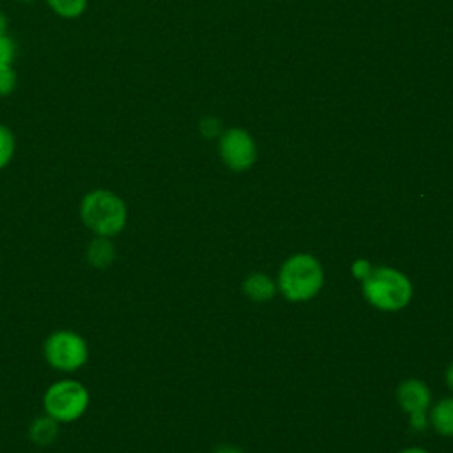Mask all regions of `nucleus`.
Masks as SVG:
<instances>
[{
    "mask_svg": "<svg viewBox=\"0 0 453 453\" xmlns=\"http://www.w3.org/2000/svg\"><path fill=\"white\" fill-rule=\"evenodd\" d=\"M78 216L92 235L113 239L127 226L129 211L119 193L108 188H94L81 196Z\"/></svg>",
    "mask_w": 453,
    "mask_h": 453,
    "instance_id": "1",
    "label": "nucleus"
},
{
    "mask_svg": "<svg viewBox=\"0 0 453 453\" xmlns=\"http://www.w3.org/2000/svg\"><path fill=\"white\" fill-rule=\"evenodd\" d=\"M278 292L292 303H303L313 299L324 285V269L310 253H296L288 257L276 278Z\"/></svg>",
    "mask_w": 453,
    "mask_h": 453,
    "instance_id": "2",
    "label": "nucleus"
},
{
    "mask_svg": "<svg viewBox=\"0 0 453 453\" xmlns=\"http://www.w3.org/2000/svg\"><path fill=\"white\" fill-rule=\"evenodd\" d=\"M363 297L380 311H398L412 299V283L398 269L377 265L361 281Z\"/></svg>",
    "mask_w": 453,
    "mask_h": 453,
    "instance_id": "3",
    "label": "nucleus"
},
{
    "mask_svg": "<svg viewBox=\"0 0 453 453\" xmlns=\"http://www.w3.org/2000/svg\"><path fill=\"white\" fill-rule=\"evenodd\" d=\"M90 405L87 386L73 377L53 380L42 393V411L60 425L74 423L85 416Z\"/></svg>",
    "mask_w": 453,
    "mask_h": 453,
    "instance_id": "4",
    "label": "nucleus"
},
{
    "mask_svg": "<svg viewBox=\"0 0 453 453\" xmlns=\"http://www.w3.org/2000/svg\"><path fill=\"white\" fill-rule=\"evenodd\" d=\"M42 357L60 373H74L88 361V342L74 329H55L42 343Z\"/></svg>",
    "mask_w": 453,
    "mask_h": 453,
    "instance_id": "5",
    "label": "nucleus"
},
{
    "mask_svg": "<svg viewBox=\"0 0 453 453\" xmlns=\"http://www.w3.org/2000/svg\"><path fill=\"white\" fill-rule=\"evenodd\" d=\"M396 402L403 412L409 414V426L414 432H425L428 423V411L432 405V391L419 379H405L396 388Z\"/></svg>",
    "mask_w": 453,
    "mask_h": 453,
    "instance_id": "6",
    "label": "nucleus"
},
{
    "mask_svg": "<svg viewBox=\"0 0 453 453\" xmlns=\"http://www.w3.org/2000/svg\"><path fill=\"white\" fill-rule=\"evenodd\" d=\"M218 150L221 161L234 172H244L257 161L253 136L242 127H230L219 134Z\"/></svg>",
    "mask_w": 453,
    "mask_h": 453,
    "instance_id": "7",
    "label": "nucleus"
},
{
    "mask_svg": "<svg viewBox=\"0 0 453 453\" xmlns=\"http://www.w3.org/2000/svg\"><path fill=\"white\" fill-rule=\"evenodd\" d=\"M242 292L251 301L265 303L276 296L278 285H276V280H273L265 273H251L242 281Z\"/></svg>",
    "mask_w": 453,
    "mask_h": 453,
    "instance_id": "8",
    "label": "nucleus"
},
{
    "mask_svg": "<svg viewBox=\"0 0 453 453\" xmlns=\"http://www.w3.org/2000/svg\"><path fill=\"white\" fill-rule=\"evenodd\" d=\"M58 426L60 423L51 419L48 414H41L28 423L27 437L34 446L46 448V446H51L58 437Z\"/></svg>",
    "mask_w": 453,
    "mask_h": 453,
    "instance_id": "9",
    "label": "nucleus"
},
{
    "mask_svg": "<svg viewBox=\"0 0 453 453\" xmlns=\"http://www.w3.org/2000/svg\"><path fill=\"white\" fill-rule=\"evenodd\" d=\"M115 257H117V250L110 237L94 235L85 248V258L96 269L110 267L115 262Z\"/></svg>",
    "mask_w": 453,
    "mask_h": 453,
    "instance_id": "10",
    "label": "nucleus"
},
{
    "mask_svg": "<svg viewBox=\"0 0 453 453\" xmlns=\"http://www.w3.org/2000/svg\"><path fill=\"white\" fill-rule=\"evenodd\" d=\"M430 426L442 437H453V396L441 398L428 411Z\"/></svg>",
    "mask_w": 453,
    "mask_h": 453,
    "instance_id": "11",
    "label": "nucleus"
},
{
    "mask_svg": "<svg viewBox=\"0 0 453 453\" xmlns=\"http://www.w3.org/2000/svg\"><path fill=\"white\" fill-rule=\"evenodd\" d=\"M48 9L62 19H78L85 14L88 0H44Z\"/></svg>",
    "mask_w": 453,
    "mask_h": 453,
    "instance_id": "12",
    "label": "nucleus"
},
{
    "mask_svg": "<svg viewBox=\"0 0 453 453\" xmlns=\"http://www.w3.org/2000/svg\"><path fill=\"white\" fill-rule=\"evenodd\" d=\"M16 154V136L12 129L5 124H0V170L7 168Z\"/></svg>",
    "mask_w": 453,
    "mask_h": 453,
    "instance_id": "13",
    "label": "nucleus"
},
{
    "mask_svg": "<svg viewBox=\"0 0 453 453\" xmlns=\"http://www.w3.org/2000/svg\"><path fill=\"white\" fill-rule=\"evenodd\" d=\"M18 87V73L14 65H0V97L11 96Z\"/></svg>",
    "mask_w": 453,
    "mask_h": 453,
    "instance_id": "14",
    "label": "nucleus"
},
{
    "mask_svg": "<svg viewBox=\"0 0 453 453\" xmlns=\"http://www.w3.org/2000/svg\"><path fill=\"white\" fill-rule=\"evenodd\" d=\"M16 53V41L9 34L0 35V65H14Z\"/></svg>",
    "mask_w": 453,
    "mask_h": 453,
    "instance_id": "15",
    "label": "nucleus"
},
{
    "mask_svg": "<svg viewBox=\"0 0 453 453\" xmlns=\"http://www.w3.org/2000/svg\"><path fill=\"white\" fill-rule=\"evenodd\" d=\"M372 269H373V265H372L370 260H366V258H356V260L352 262V265H350V273H352V276H354L357 281H363V280L372 273Z\"/></svg>",
    "mask_w": 453,
    "mask_h": 453,
    "instance_id": "16",
    "label": "nucleus"
},
{
    "mask_svg": "<svg viewBox=\"0 0 453 453\" xmlns=\"http://www.w3.org/2000/svg\"><path fill=\"white\" fill-rule=\"evenodd\" d=\"M200 131L207 138H214V136H219L223 133L221 131V122L218 119H214V117H205L200 122Z\"/></svg>",
    "mask_w": 453,
    "mask_h": 453,
    "instance_id": "17",
    "label": "nucleus"
},
{
    "mask_svg": "<svg viewBox=\"0 0 453 453\" xmlns=\"http://www.w3.org/2000/svg\"><path fill=\"white\" fill-rule=\"evenodd\" d=\"M212 453H244V449H241L239 446H234V444H219L212 449Z\"/></svg>",
    "mask_w": 453,
    "mask_h": 453,
    "instance_id": "18",
    "label": "nucleus"
},
{
    "mask_svg": "<svg viewBox=\"0 0 453 453\" xmlns=\"http://www.w3.org/2000/svg\"><path fill=\"white\" fill-rule=\"evenodd\" d=\"M7 28H9V19H7V14L0 9V35H5L7 34Z\"/></svg>",
    "mask_w": 453,
    "mask_h": 453,
    "instance_id": "19",
    "label": "nucleus"
},
{
    "mask_svg": "<svg viewBox=\"0 0 453 453\" xmlns=\"http://www.w3.org/2000/svg\"><path fill=\"white\" fill-rule=\"evenodd\" d=\"M444 379H446V384H448V388L453 391V361L448 365V368H446V373H444Z\"/></svg>",
    "mask_w": 453,
    "mask_h": 453,
    "instance_id": "20",
    "label": "nucleus"
},
{
    "mask_svg": "<svg viewBox=\"0 0 453 453\" xmlns=\"http://www.w3.org/2000/svg\"><path fill=\"white\" fill-rule=\"evenodd\" d=\"M398 453H430V451H428V449H425V448L411 446V448H403V449H400Z\"/></svg>",
    "mask_w": 453,
    "mask_h": 453,
    "instance_id": "21",
    "label": "nucleus"
},
{
    "mask_svg": "<svg viewBox=\"0 0 453 453\" xmlns=\"http://www.w3.org/2000/svg\"><path fill=\"white\" fill-rule=\"evenodd\" d=\"M16 2H19V4H30V2H35V0H16Z\"/></svg>",
    "mask_w": 453,
    "mask_h": 453,
    "instance_id": "22",
    "label": "nucleus"
}]
</instances>
